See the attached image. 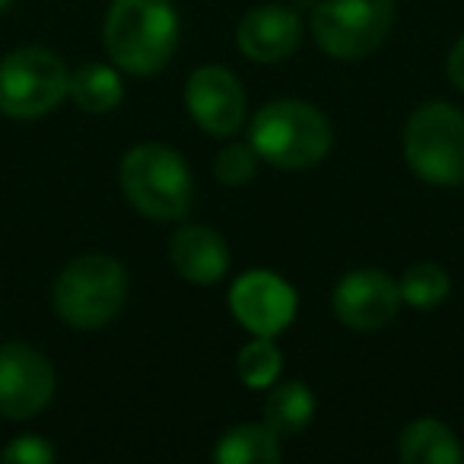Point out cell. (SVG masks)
<instances>
[{"instance_id":"4fadbf2b","label":"cell","mask_w":464,"mask_h":464,"mask_svg":"<svg viewBox=\"0 0 464 464\" xmlns=\"http://www.w3.org/2000/svg\"><path fill=\"white\" fill-rule=\"evenodd\" d=\"M172 267L188 280V284L210 286L217 280H223V274L229 271V246L210 226H181L172 236Z\"/></svg>"},{"instance_id":"2e32d148","label":"cell","mask_w":464,"mask_h":464,"mask_svg":"<svg viewBox=\"0 0 464 464\" xmlns=\"http://www.w3.org/2000/svg\"><path fill=\"white\" fill-rule=\"evenodd\" d=\"M315 417V394L305 382H280L265 401V423L280 439L296 436Z\"/></svg>"},{"instance_id":"6da1fadb","label":"cell","mask_w":464,"mask_h":464,"mask_svg":"<svg viewBox=\"0 0 464 464\" xmlns=\"http://www.w3.org/2000/svg\"><path fill=\"white\" fill-rule=\"evenodd\" d=\"M179 29V14L169 0H115L105 16L102 42L121 71L150 77L172 61Z\"/></svg>"},{"instance_id":"8fae6325","label":"cell","mask_w":464,"mask_h":464,"mask_svg":"<svg viewBox=\"0 0 464 464\" xmlns=\"http://www.w3.org/2000/svg\"><path fill=\"white\" fill-rule=\"evenodd\" d=\"M337 322L353 331H379L398 315L401 286L385 271H353L331 293Z\"/></svg>"},{"instance_id":"7402d4cb","label":"cell","mask_w":464,"mask_h":464,"mask_svg":"<svg viewBox=\"0 0 464 464\" xmlns=\"http://www.w3.org/2000/svg\"><path fill=\"white\" fill-rule=\"evenodd\" d=\"M449 80L464 92V35L455 42V48L449 54Z\"/></svg>"},{"instance_id":"5b68a950","label":"cell","mask_w":464,"mask_h":464,"mask_svg":"<svg viewBox=\"0 0 464 464\" xmlns=\"http://www.w3.org/2000/svg\"><path fill=\"white\" fill-rule=\"evenodd\" d=\"M404 160L426 185L464 181V111L451 102H426L407 118Z\"/></svg>"},{"instance_id":"603a6c76","label":"cell","mask_w":464,"mask_h":464,"mask_svg":"<svg viewBox=\"0 0 464 464\" xmlns=\"http://www.w3.org/2000/svg\"><path fill=\"white\" fill-rule=\"evenodd\" d=\"M7 7H10V0H0V14H4Z\"/></svg>"},{"instance_id":"9a60e30c","label":"cell","mask_w":464,"mask_h":464,"mask_svg":"<svg viewBox=\"0 0 464 464\" xmlns=\"http://www.w3.org/2000/svg\"><path fill=\"white\" fill-rule=\"evenodd\" d=\"M219 464H277L280 461V436L271 426L242 423L223 432L213 449Z\"/></svg>"},{"instance_id":"7a4b0ae2","label":"cell","mask_w":464,"mask_h":464,"mask_svg":"<svg viewBox=\"0 0 464 464\" xmlns=\"http://www.w3.org/2000/svg\"><path fill=\"white\" fill-rule=\"evenodd\" d=\"M121 191L140 217L179 223L191 210L194 179L179 150L166 143H140L121 160Z\"/></svg>"},{"instance_id":"52a82bcc","label":"cell","mask_w":464,"mask_h":464,"mask_svg":"<svg viewBox=\"0 0 464 464\" xmlns=\"http://www.w3.org/2000/svg\"><path fill=\"white\" fill-rule=\"evenodd\" d=\"M394 0H322L312 10V35L337 61H360L388 39Z\"/></svg>"},{"instance_id":"ffe728a7","label":"cell","mask_w":464,"mask_h":464,"mask_svg":"<svg viewBox=\"0 0 464 464\" xmlns=\"http://www.w3.org/2000/svg\"><path fill=\"white\" fill-rule=\"evenodd\" d=\"M213 172H217V179L223 181V185L242 188L258 172V153H255L252 143H229V147H223L217 153Z\"/></svg>"},{"instance_id":"3957f363","label":"cell","mask_w":464,"mask_h":464,"mask_svg":"<svg viewBox=\"0 0 464 464\" xmlns=\"http://www.w3.org/2000/svg\"><path fill=\"white\" fill-rule=\"evenodd\" d=\"M248 143L267 166L309 169L328 156L334 134L315 105L299 99H274L252 118Z\"/></svg>"},{"instance_id":"44dd1931","label":"cell","mask_w":464,"mask_h":464,"mask_svg":"<svg viewBox=\"0 0 464 464\" xmlns=\"http://www.w3.org/2000/svg\"><path fill=\"white\" fill-rule=\"evenodd\" d=\"M58 458L54 445H48L42 436H20L4 449V461H16V464H48Z\"/></svg>"},{"instance_id":"7c38bea8","label":"cell","mask_w":464,"mask_h":464,"mask_svg":"<svg viewBox=\"0 0 464 464\" xmlns=\"http://www.w3.org/2000/svg\"><path fill=\"white\" fill-rule=\"evenodd\" d=\"M303 42V20L293 7L284 4H265L242 16L236 29V45L248 61L258 64H277L286 61Z\"/></svg>"},{"instance_id":"d6986e66","label":"cell","mask_w":464,"mask_h":464,"mask_svg":"<svg viewBox=\"0 0 464 464\" xmlns=\"http://www.w3.org/2000/svg\"><path fill=\"white\" fill-rule=\"evenodd\" d=\"M401 303H411L413 309H432L439 305L451 290L449 274L432 261H420V265L407 267L401 277Z\"/></svg>"},{"instance_id":"5bb4252c","label":"cell","mask_w":464,"mask_h":464,"mask_svg":"<svg viewBox=\"0 0 464 464\" xmlns=\"http://www.w3.org/2000/svg\"><path fill=\"white\" fill-rule=\"evenodd\" d=\"M398 455L404 464H458L464 461V449L458 436L445 423L432 417L413 420L401 432Z\"/></svg>"},{"instance_id":"e0dca14e","label":"cell","mask_w":464,"mask_h":464,"mask_svg":"<svg viewBox=\"0 0 464 464\" xmlns=\"http://www.w3.org/2000/svg\"><path fill=\"white\" fill-rule=\"evenodd\" d=\"M67 96L90 115H105L118 109L124 99V83L111 67L105 64H83L71 73V90Z\"/></svg>"},{"instance_id":"8992f818","label":"cell","mask_w":464,"mask_h":464,"mask_svg":"<svg viewBox=\"0 0 464 464\" xmlns=\"http://www.w3.org/2000/svg\"><path fill=\"white\" fill-rule=\"evenodd\" d=\"M71 73L54 52L26 45L0 61V115L33 121L64 102Z\"/></svg>"},{"instance_id":"277c9868","label":"cell","mask_w":464,"mask_h":464,"mask_svg":"<svg viewBox=\"0 0 464 464\" xmlns=\"http://www.w3.org/2000/svg\"><path fill=\"white\" fill-rule=\"evenodd\" d=\"M52 303L58 318L71 328H105L128 303V274L111 255H80L58 274Z\"/></svg>"},{"instance_id":"9c48e42d","label":"cell","mask_w":464,"mask_h":464,"mask_svg":"<svg viewBox=\"0 0 464 464\" xmlns=\"http://www.w3.org/2000/svg\"><path fill=\"white\" fill-rule=\"evenodd\" d=\"M229 309L248 334L277 337L296 318V290L274 271H248L232 284Z\"/></svg>"},{"instance_id":"ac0fdd59","label":"cell","mask_w":464,"mask_h":464,"mask_svg":"<svg viewBox=\"0 0 464 464\" xmlns=\"http://www.w3.org/2000/svg\"><path fill=\"white\" fill-rule=\"evenodd\" d=\"M284 369V353L277 350L274 337H255L236 356V372L248 388H271Z\"/></svg>"},{"instance_id":"30bf717a","label":"cell","mask_w":464,"mask_h":464,"mask_svg":"<svg viewBox=\"0 0 464 464\" xmlns=\"http://www.w3.org/2000/svg\"><path fill=\"white\" fill-rule=\"evenodd\" d=\"M185 105L194 124L213 137H232L246 121V90L236 73L219 64H207L188 77Z\"/></svg>"},{"instance_id":"ba28073f","label":"cell","mask_w":464,"mask_h":464,"mask_svg":"<svg viewBox=\"0 0 464 464\" xmlns=\"http://www.w3.org/2000/svg\"><path fill=\"white\" fill-rule=\"evenodd\" d=\"M54 398V369L45 353L20 341L0 343V417L29 420Z\"/></svg>"}]
</instances>
